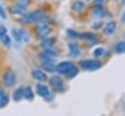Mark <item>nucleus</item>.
Returning <instances> with one entry per match:
<instances>
[{
	"instance_id": "obj_27",
	"label": "nucleus",
	"mask_w": 125,
	"mask_h": 116,
	"mask_svg": "<svg viewBox=\"0 0 125 116\" xmlns=\"http://www.w3.org/2000/svg\"><path fill=\"white\" fill-rule=\"evenodd\" d=\"M12 34H13L14 38H15L17 41H21V36H20V31H19L18 29H13Z\"/></svg>"
},
{
	"instance_id": "obj_12",
	"label": "nucleus",
	"mask_w": 125,
	"mask_h": 116,
	"mask_svg": "<svg viewBox=\"0 0 125 116\" xmlns=\"http://www.w3.org/2000/svg\"><path fill=\"white\" fill-rule=\"evenodd\" d=\"M116 29V23L114 21H109L104 28V35H110L112 34Z\"/></svg>"
},
{
	"instance_id": "obj_18",
	"label": "nucleus",
	"mask_w": 125,
	"mask_h": 116,
	"mask_svg": "<svg viewBox=\"0 0 125 116\" xmlns=\"http://www.w3.org/2000/svg\"><path fill=\"white\" fill-rule=\"evenodd\" d=\"M114 50H115V52L117 54H124L125 53V42L124 41H120L117 44H115Z\"/></svg>"
},
{
	"instance_id": "obj_19",
	"label": "nucleus",
	"mask_w": 125,
	"mask_h": 116,
	"mask_svg": "<svg viewBox=\"0 0 125 116\" xmlns=\"http://www.w3.org/2000/svg\"><path fill=\"white\" fill-rule=\"evenodd\" d=\"M93 13H94V15H95L96 17H99V18L104 16V9H103V7H102L101 5L96 6V7L94 8V10H93Z\"/></svg>"
},
{
	"instance_id": "obj_17",
	"label": "nucleus",
	"mask_w": 125,
	"mask_h": 116,
	"mask_svg": "<svg viewBox=\"0 0 125 116\" xmlns=\"http://www.w3.org/2000/svg\"><path fill=\"white\" fill-rule=\"evenodd\" d=\"M33 97L34 96H33V92H32L31 87H29V86L23 87V97L26 98L27 100H32Z\"/></svg>"
},
{
	"instance_id": "obj_15",
	"label": "nucleus",
	"mask_w": 125,
	"mask_h": 116,
	"mask_svg": "<svg viewBox=\"0 0 125 116\" xmlns=\"http://www.w3.org/2000/svg\"><path fill=\"white\" fill-rule=\"evenodd\" d=\"M9 102V97L5 94L2 88H0V107H4Z\"/></svg>"
},
{
	"instance_id": "obj_6",
	"label": "nucleus",
	"mask_w": 125,
	"mask_h": 116,
	"mask_svg": "<svg viewBox=\"0 0 125 116\" xmlns=\"http://www.w3.org/2000/svg\"><path fill=\"white\" fill-rule=\"evenodd\" d=\"M35 31H36V34H37L39 37H41V38L47 37V36L50 34V32H51L50 27L47 25V23H39V24L37 25Z\"/></svg>"
},
{
	"instance_id": "obj_14",
	"label": "nucleus",
	"mask_w": 125,
	"mask_h": 116,
	"mask_svg": "<svg viewBox=\"0 0 125 116\" xmlns=\"http://www.w3.org/2000/svg\"><path fill=\"white\" fill-rule=\"evenodd\" d=\"M42 66L48 72H51L52 73V72H55L56 71V65L53 62V60H45V61H42Z\"/></svg>"
},
{
	"instance_id": "obj_23",
	"label": "nucleus",
	"mask_w": 125,
	"mask_h": 116,
	"mask_svg": "<svg viewBox=\"0 0 125 116\" xmlns=\"http://www.w3.org/2000/svg\"><path fill=\"white\" fill-rule=\"evenodd\" d=\"M78 73V68L76 67V66H74V65H72L70 68H69V70L66 72V76L67 77H69V78H72V77H74L76 74Z\"/></svg>"
},
{
	"instance_id": "obj_13",
	"label": "nucleus",
	"mask_w": 125,
	"mask_h": 116,
	"mask_svg": "<svg viewBox=\"0 0 125 116\" xmlns=\"http://www.w3.org/2000/svg\"><path fill=\"white\" fill-rule=\"evenodd\" d=\"M55 38H52V37H44L43 38V40L41 41V43H40V45H41V47H43L44 49H47V48H51V47H53V45H54V43H55Z\"/></svg>"
},
{
	"instance_id": "obj_2",
	"label": "nucleus",
	"mask_w": 125,
	"mask_h": 116,
	"mask_svg": "<svg viewBox=\"0 0 125 116\" xmlns=\"http://www.w3.org/2000/svg\"><path fill=\"white\" fill-rule=\"evenodd\" d=\"M101 62L97 59H83L79 61V66L84 70H97L101 67Z\"/></svg>"
},
{
	"instance_id": "obj_21",
	"label": "nucleus",
	"mask_w": 125,
	"mask_h": 116,
	"mask_svg": "<svg viewBox=\"0 0 125 116\" xmlns=\"http://www.w3.org/2000/svg\"><path fill=\"white\" fill-rule=\"evenodd\" d=\"M73 10L75 12H82L84 9H85V4L81 1H76L74 4H73Z\"/></svg>"
},
{
	"instance_id": "obj_3",
	"label": "nucleus",
	"mask_w": 125,
	"mask_h": 116,
	"mask_svg": "<svg viewBox=\"0 0 125 116\" xmlns=\"http://www.w3.org/2000/svg\"><path fill=\"white\" fill-rule=\"evenodd\" d=\"M50 85H51L53 91H55V92L62 93L65 90V86H64L63 81L62 80V78L60 76H57V75H54V76L51 77Z\"/></svg>"
},
{
	"instance_id": "obj_11",
	"label": "nucleus",
	"mask_w": 125,
	"mask_h": 116,
	"mask_svg": "<svg viewBox=\"0 0 125 116\" xmlns=\"http://www.w3.org/2000/svg\"><path fill=\"white\" fill-rule=\"evenodd\" d=\"M67 48L69 50V55L71 57H78L80 55V48L74 44V43H69L67 45Z\"/></svg>"
},
{
	"instance_id": "obj_16",
	"label": "nucleus",
	"mask_w": 125,
	"mask_h": 116,
	"mask_svg": "<svg viewBox=\"0 0 125 116\" xmlns=\"http://www.w3.org/2000/svg\"><path fill=\"white\" fill-rule=\"evenodd\" d=\"M23 97V87H20L18 88L14 94H13V99L15 101H20Z\"/></svg>"
},
{
	"instance_id": "obj_9",
	"label": "nucleus",
	"mask_w": 125,
	"mask_h": 116,
	"mask_svg": "<svg viewBox=\"0 0 125 116\" xmlns=\"http://www.w3.org/2000/svg\"><path fill=\"white\" fill-rule=\"evenodd\" d=\"M31 75H32V77L35 80H38V81H46L47 80L46 74L42 70H40V69H34V70H32Z\"/></svg>"
},
{
	"instance_id": "obj_8",
	"label": "nucleus",
	"mask_w": 125,
	"mask_h": 116,
	"mask_svg": "<svg viewBox=\"0 0 125 116\" xmlns=\"http://www.w3.org/2000/svg\"><path fill=\"white\" fill-rule=\"evenodd\" d=\"M10 11L12 14H16V15H24L26 13V6L22 5V4H16V5H12L10 7Z\"/></svg>"
},
{
	"instance_id": "obj_22",
	"label": "nucleus",
	"mask_w": 125,
	"mask_h": 116,
	"mask_svg": "<svg viewBox=\"0 0 125 116\" xmlns=\"http://www.w3.org/2000/svg\"><path fill=\"white\" fill-rule=\"evenodd\" d=\"M96 35L91 33V32H85V33H79V38L86 39V40H93L95 39Z\"/></svg>"
},
{
	"instance_id": "obj_25",
	"label": "nucleus",
	"mask_w": 125,
	"mask_h": 116,
	"mask_svg": "<svg viewBox=\"0 0 125 116\" xmlns=\"http://www.w3.org/2000/svg\"><path fill=\"white\" fill-rule=\"evenodd\" d=\"M104 48H97V49H95L94 50V52H93V55H94V57H96V58H99V57H102L103 55H104Z\"/></svg>"
},
{
	"instance_id": "obj_30",
	"label": "nucleus",
	"mask_w": 125,
	"mask_h": 116,
	"mask_svg": "<svg viewBox=\"0 0 125 116\" xmlns=\"http://www.w3.org/2000/svg\"><path fill=\"white\" fill-rule=\"evenodd\" d=\"M28 2H29V0H19L20 4H22V5H25V6L28 4Z\"/></svg>"
},
{
	"instance_id": "obj_1",
	"label": "nucleus",
	"mask_w": 125,
	"mask_h": 116,
	"mask_svg": "<svg viewBox=\"0 0 125 116\" xmlns=\"http://www.w3.org/2000/svg\"><path fill=\"white\" fill-rule=\"evenodd\" d=\"M44 19H45V15L42 11H34L31 13H25L24 15H22L21 21L24 23L39 22Z\"/></svg>"
},
{
	"instance_id": "obj_20",
	"label": "nucleus",
	"mask_w": 125,
	"mask_h": 116,
	"mask_svg": "<svg viewBox=\"0 0 125 116\" xmlns=\"http://www.w3.org/2000/svg\"><path fill=\"white\" fill-rule=\"evenodd\" d=\"M0 39H1V42H2V44L5 46V47H7V48H9L10 46H11V38H10V36L6 33V34H4V35H2L1 37H0Z\"/></svg>"
},
{
	"instance_id": "obj_7",
	"label": "nucleus",
	"mask_w": 125,
	"mask_h": 116,
	"mask_svg": "<svg viewBox=\"0 0 125 116\" xmlns=\"http://www.w3.org/2000/svg\"><path fill=\"white\" fill-rule=\"evenodd\" d=\"M72 62L70 61H62L56 65V71H58L60 74H66V72L69 70V68L72 66Z\"/></svg>"
},
{
	"instance_id": "obj_24",
	"label": "nucleus",
	"mask_w": 125,
	"mask_h": 116,
	"mask_svg": "<svg viewBox=\"0 0 125 116\" xmlns=\"http://www.w3.org/2000/svg\"><path fill=\"white\" fill-rule=\"evenodd\" d=\"M20 36H21V41H24V42H27L29 40V35L28 33L24 30V29H20Z\"/></svg>"
},
{
	"instance_id": "obj_28",
	"label": "nucleus",
	"mask_w": 125,
	"mask_h": 116,
	"mask_svg": "<svg viewBox=\"0 0 125 116\" xmlns=\"http://www.w3.org/2000/svg\"><path fill=\"white\" fill-rule=\"evenodd\" d=\"M0 17H1L2 19H7L6 12H5V10H4V8H3V6L1 5V3H0Z\"/></svg>"
},
{
	"instance_id": "obj_32",
	"label": "nucleus",
	"mask_w": 125,
	"mask_h": 116,
	"mask_svg": "<svg viewBox=\"0 0 125 116\" xmlns=\"http://www.w3.org/2000/svg\"><path fill=\"white\" fill-rule=\"evenodd\" d=\"M121 4L122 5H125V0H121Z\"/></svg>"
},
{
	"instance_id": "obj_33",
	"label": "nucleus",
	"mask_w": 125,
	"mask_h": 116,
	"mask_svg": "<svg viewBox=\"0 0 125 116\" xmlns=\"http://www.w3.org/2000/svg\"><path fill=\"white\" fill-rule=\"evenodd\" d=\"M123 109H124V111H125V102L123 103Z\"/></svg>"
},
{
	"instance_id": "obj_4",
	"label": "nucleus",
	"mask_w": 125,
	"mask_h": 116,
	"mask_svg": "<svg viewBox=\"0 0 125 116\" xmlns=\"http://www.w3.org/2000/svg\"><path fill=\"white\" fill-rule=\"evenodd\" d=\"M2 81H3V84L8 87V88H11L15 85L16 81H17V76H16V73L11 70V69H8L5 71V73L3 74V78H2Z\"/></svg>"
},
{
	"instance_id": "obj_5",
	"label": "nucleus",
	"mask_w": 125,
	"mask_h": 116,
	"mask_svg": "<svg viewBox=\"0 0 125 116\" xmlns=\"http://www.w3.org/2000/svg\"><path fill=\"white\" fill-rule=\"evenodd\" d=\"M58 56H59L58 51L55 50V49H53V48L51 47V48H47V49H45V50L41 53V55H40V59H41V61H45V60H53V59L57 58Z\"/></svg>"
},
{
	"instance_id": "obj_29",
	"label": "nucleus",
	"mask_w": 125,
	"mask_h": 116,
	"mask_svg": "<svg viewBox=\"0 0 125 116\" xmlns=\"http://www.w3.org/2000/svg\"><path fill=\"white\" fill-rule=\"evenodd\" d=\"M6 33H7V29H6V27H5L4 25H0V37H1L2 35L6 34Z\"/></svg>"
},
{
	"instance_id": "obj_31",
	"label": "nucleus",
	"mask_w": 125,
	"mask_h": 116,
	"mask_svg": "<svg viewBox=\"0 0 125 116\" xmlns=\"http://www.w3.org/2000/svg\"><path fill=\"white\" fill-rule=\"evenodd\" d=\"M121 21H122V22H125V10H124V12H123V14H122V17H121Z\"/></svg>"
},
{
	"instance_id": "obj_26",
	"label": "nucleus",
	"mask_w": 125,
	"mask_h": 116,
	"mask_svg": "<svg viewBox=\"0 0 125 116\" xmlns=\"http://www.w3.org/2000/svg\"><path fill=\"white\" fill-rule=\"evenodd\" d=\"M66 33L71 38H79V33H77L76 31H74L73 29H67Z\"/></svg>"
},
{
	"instance_id": "obj_10",
	"label": "nucleus",
	"mask_w": 125,
	"mask_h": 116,
	"mask_svg": "<svg viewBox=\"0 0 125 116\" xmlns=\"http://www.w3.org/2000/svg\"><path fill=\"white\" fill-rule=\"evenodd\" d=\"M36 93H37L38 96L43 97H46V96H48L50 94L49 88L47 86H45V85H42V84H38L36 86Z\"/></svg>"
}]
</instances>
